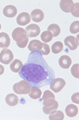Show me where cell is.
Masks as SVG:
<instances>
[{"instance_id":"cell-7","label":"cell","mask_w":79,"mask_h":120,"mask_svg":"<svg viewBox=\"0 0 79 120\" xmlns=\"http://www.w3.org/2000/svg\"><path fill=\"white\" fill-rule=\"evenodd\" d=\"M64 44L70 50H75L78 47V41L76 38L74 36H68L65 38Z\"/></svg>"},{"instance_id":"cell-26","label":"cell","mask_w":79,"mask_h":120,"mask_svg":"<svg viewBox=\"0 0 79 120\" xmlns=\"http://www.w3.org/2000/svg\"><path fill=\"white\" fill-rule=\"evenodd\" d=\"M51 49H50V46L48 45L47 43H43V45H42V48L40 49V52L42 55H48L50 53Z\"/></svg>"},{"instance_id":"cell-2","label":"cell","mask_w":79,"mask_h":120,"mask_svg":"<svg viewBox=\"0 0 79 120\" xmlns=\"http://www.w3.org/2000/svg\"><path fill=\"white\" fill-rule=\"evenodd\" d=\"M12 38L15 41L17 45L19 48H25L29 42V37L27 35L26 30L23 28H15L12 32Z\"/></svg>"},{"instance_id":"cell-12","label":"cell","mask_w":79,"mask_h":120,"mask_svg":"<svg viewBox=\"0 0 79 120\" xmlns=\"http://www.w3.org/2000/svg\"><path fill=\"white\" fill-rule=\"evenodd\" d=\"M17 13V8L13 5H8L4 7L3 9V15L7 18H14V16H16Z\"/></svg>"},{"instance_id":"cell-6","label":"cell","mask_w":79,"mask_h":120,"mask_svg":"<svg viewBox=\"0 0 79 120\" xmlns=\"http://www.w3.org/2000/svg\"><path fill=\"white\" fill-rule=\"evenodd\" d=\"M49 85L51 87V90L53 91V92L58 93L65 87L66 81L62 78H55L54 80Z\"/></svg>"},{"instance_id":"cell-28","label":"cell","mask_w":79,"mask_h":120,"mask_svg":"<svg viewBox=\"0 0 79 120\" xmlns=\"http://www.w3.org/2000/svg\"><path fill=\"white\" fill-rule=\"evenodd\" d=\"M78 7H79V4H78V3H74V8H73L72 11L70 12V13L72 14V15H73V16H74V17H79Z\"/></svg>"},{"instance_id":"cell-20","label":"cell","mask_w":79,"mask_h":120,"mask_svg":"<svg viewBox=\"0 0 79 120\" xmlns=\"http://www.w3.org/2000/svg\"><path fill=\"white\" fill-rule=\"evenodd\" d=\"M49 119L50 120H63L64 119V114L61 111L54 110L49 114Z\"/></svg>"},{"instance_id":"cell-27","label":"cell","mask_w":79,"mask_h":120,"mask_svg":"<svg viewBox=\"0 0 79 120\" xmlns=\"http://www.w3.org/2000/svg\"><path fill=\"white\" fill-rule=\"evenodd\" d=\"M79 64H75L73 65L71 68V73L73 75V76L75 77V78L78 79L79 78Z\"/></svg>"},{"instance_id":"cell-9","label":"cell","mask_w":79,"mask_h":120,"mask_svg":"<svg viewBox=\"0 0 79 120\" xmlns=\"http://www.w3.org/2000/svg\"><path fill=\"white\" fill-rule=\"evenodd\" d=\"M31 21V16L27 12H22L19 14L17 18V23L20 26H25Z\"/></svg>"},{"instance_id":"cell-25","label":"cell","mask_w":79,"mask_h":120,"mask_svg":"<svg viewBox=\"0 0 79 120\" xmlns=\"http://www.w3.org/2000/svg\"><path fill=\"white\" fill-rule=\"evenodd\" d=\"M70 31L71 34H78L79 32V22L75 21L72 22L70 26Z\"/></svg>"},{"instance_id":"cell-23","label":"cell","mask_w":79,"mask_h":120,"mask_svg":"<svg viewBox=\"0 0 79 120\" xmlns=\"http://www.w3.org/2000/svg\"><path fill=\"white\" fill-rule=\"evenodd\" d=\"M40 38H41V40L44 41V43H48V42H50L52 40L53 35H52V34L51 33L50 31L46 30V31H44L43 33L41 34Z\"/></svg>"},{"instance_id":"cell-11","label":"cell","mask_w":79,"mask_h":120,"mask_svg":"<svg viewBox=\"0 0 79 120\" xmlns=\"http://www.w3.org/2000/svg\"><path fill=\"white\" fill-rule=\"evenodd\" d=\"M31 18L32 20L35 22H40L44 20V12L40 9H35L32 11L31 13Z\"/></svg>"},{"instance_id":"cell-4","label":"cell","mask_w":79,"mask_h":120,"mask_svg":"<svg viewBox=\"0 0 79 120\" xmlns=\"http://www.w3.org/2000/svg\"><path fill=\"white\" fill-rule=\"evenodd\" d=\"M14 60V54L9 49H3L0 52V62L4 64H9Z\"/></svg>"},{"instance_id":"cell-15","label":"cell","mask_w":79,"mask_h":120,"mask_svg":"<svg viewBox=\"0 0 79 120\" xmlns=\"http://www.w3.org/2000/svg\"><path fill=\"white\" fill-rule=\"evenodd\" d=\"M42 45H43V42L40 41L38 40H32L29 42V45H28V49H29L30 52H40V49L42 48Z\"/></svg>"},{"instance_id":"cell-16","label":"cell","mask_w":79,"mask_h":120,"mask_svg":"<svg viewBox=\"0 0 79 120\" xmlns=\"http://www.w3.org/2000/svg\"><path fill=\"white\" fill-rule=\"evenodd\" d=\"M66 114L68 117L73 118L75 117L78 114V108L76 105L70 104L66 107Z\"/></svg>"},{"instance_id":"cell-21","label":"cell","mask_w":79,"mask_h":120,"mask_svg":"<svg viewBox=\"0 0 79 120\" xmlns=\"http://www.w3.org/2000/svg\"><path fill=\"white\" fill-rule=\"evenodd\" d=\"M48 30L52 34L53 37H58L60 34V32H61V29H60L59 26L57 25V24H51L48 26Z\"/></svg>"},{"instance_id":"cell-14","label":"cell","mask_w":79,"mask_h":120,"mask_svg":"<svg viewBox=\"0 0 79 120\" xmlns=\"http://www.w3.org/2000/svg\"><path fill=\"white\" fill-rule=\"evenodd\" d=\"M10 45V38L7 33H0V48L7 49Z\"/></svg>"},{"instance_id":"cell-1","label":"cell","mask_w":79,"mask_h":120,"mask_svg":"<svg viewBox=\"0 0 79 120\" xmlns=\"http://www.w3.org/2000/svg\"><path fill=\"white\" fill-rule=\"evenodd\" d=\"M18 74L32 87H37L49 85L55 78L53 68L48 65L43 55L38 51L31 52Z\"/></svg>"},{"instance_id":"cell-17","label":"cell","mask_w":79,"mask_h":120,"mask_svg":"<svg viewBox=\"0 0 79 120\" xmlns=\"http://www.w3.org/2000/svg\"><path fill=\"white\" fill-rule=\"evenodd\" d=\"M29 97L33 99H38L41 97L42 91L40 89V87H30V90L29 92Z\"/></svg>"},{"instance_id":"cell-24","label":"cell","mask_w":79,"mask_h":120,"mask_svg":"<svg viewBox=\"0 0 79 120\" xmlns=\"http://www.w3.org/2000/svg\"><path fill=\"white\" fill-rule=\"evenodd\" d=\"M55 95L53 94V92H52L49 90H47L44 91V95H43V102H45L47 100H49V99H55Z\"/></svg>"},{"instance_id":"cell-5","label":"cell","mask_w":79,"mask_h":120,"mask_svg":"<svg viewBox=\"0 0 79 120\" xmlns=\"http://www.w3.org/2000/svg\"><path fill=\"white\" fill-rule=\"evenodd\" d=\"M44 103V107H43V111L44 114L46 115H49L54 110H57L58 107V103L55 99H49L47 100L45 102H43Z\"/></svg>"},{"instance_id":"cell-30","label":"cell","mask_w":79,"mask_h":120,"mask_svg":"<svg viewBox=\"0 0 79 120\" xmlns=\"http://www.w3.org/2000/svg\"><path fill=\"white\" fill-rule=\"evenodd\" d=\"M4 71H5V69H4V67L2 65V64H0V76L3 74Z\"/></svg>"},{"instance_id":"cell-18","label":"cell","mask_w":79,"mask_h":120,"mask_svg":"<svg viewBox=\"0 0 79 120\" xmlns=\"http://www.w3.org/2000/svg\"><path fill=\"white\" fill-rule=\"evenodd\" d=\"M22 67H23V63L21 62V60L16 59V60H13L10 64V70L14 72H19L21 70Z\"/></svg>"},{"instance_id":"cell-10","label":"cell","mask_w":79,"mask_h":120,"mask_svg":"<svg viewBox=\"0 0 79 120\" xmlns=\"http://www.w3.org/2000/svg\"><path fill=\"white\" fill-rule=\"evenodd\" d=\"M59 7L62 11L66 13H70L72 11L73 8L74 7V3L72 0H62L60 1Z\"/></svg>"},{"instance_id":"cell-3","label":"cell","mask_w":79,"mask_h":120,"mask_svg":"<svg viewBox=\"0 0 79 120\" xmlns=\"http://www.w3.org/2000/svg\"><path fill=\"white\" fill-rule=\"evenodd\" d=\"M31 85L27 80H22L19 82L16 83L13 86L14 91L19 95H26L29 94Z\"/></svg>"},{"instance_id":"cell-13","label":"cell","mask_w":79,"mask_h":120,"mask_svg":"<svg viewBox=\"0 0 79 120\" xmlns=\"http://www.w3.org/2000/svg\"><path fill=\"white\" fill-rule=\"evenodd\" d=\"M72 63V60L71 58L70 57L67 55H64V56H62L61 57L58 59V64L61 68H64V69H67L70 67Z\"/></svg>"},{"instance_id":"cell-22","label":"cell","mask_w":79,"mask_h":120,"mask_svg":"<svg viewBox=\"0 0 79 120\" xmlns=\"http://www.w3.org/2000/svg\"><path fill=\"white\" fill-rule=\"evenodd\" d=\"M63 49V44L62 41H55L52 45V52L55 54H58Z\"/></svg>"},{"instance_id":"cell-8","label":"cell","mask_w":79,"mask_h":120,"mask_svg":"<svg viewBox=\"0 0 79 120\" xmlns=\"http://www.w3.org/2000/svg\"><path fill=\"white\" fill-rule=\"evenodd\" d=\"M25 30L28 37H30V38H35L40 34V28L36 24H31L28 26Z\"/></svg>"},{"instance_id":"cell-19","label":"cell","mask_w":79,"mask_h":120,"mask_svg":"<svg viewBox=\"0 0 79 120\" xmlns=\"http://www.w3.org/2000/svg\"><path fill=\"white\" fill-rule=\"evenodd\" d=\"M6 102L9 106H11V107H14L19 102V99H18V97L14 94H9L7 95L6 97Z\"/></svg>"},{"instance_id":"cell-29","label":"cell","mask_w":79,"mask_h":120,"mask_svg":"<svg viewBox=\"0 0 79 120\" xmlns=\"http://www.w3.org/2000/svg\"><path fill=\"white\" fill-rule=\"evenodd\" d=\"M78 96H79V93L77 92V93H74V95H72L71 97V100L72 102L77 103V104H78L79 103V100H78Z\"/></svg>"},{"instance_id":"cell-31","label":"cell","mask_w":79,"mask_h":120,"mask_svg":"<svg viewBox=\"0 0 79 120\" xmlns=\"http://www.w3.org/2000/svg\"><path fill=\"white\" fill-rule=\"evenodd\" d=\"M1 27H2V26H1V24H0V30H1Z\"/></svg>"}]
</instances>
